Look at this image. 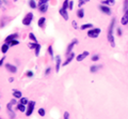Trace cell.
Listing matches in <instances>:
<instances>
[{
	"instance_id": "obj_14",
	"label": "cell",
	"mask_w": 128,
	"mask_h": 119,
	"mask_svg": "<svg viewBox=\"0 0 128 119\" xmlns=\"http://www.w3.org/2000/svg\"><path fill=\"white\" fill-rule=\"evenodd\" d=\"M47 10H48V4L45 3V4H42V5H39V11L41 13H46Z\"/></svg>"
},
{
	"instance_id": "obj_13",
	"label": "cell",
	"mask_w": 128,
	"mask_h": 119,
	"mask_svg": "<svg viewBox=\"0 0 128 119\" xmlns=\"http://www.w3.org/2000/svg\"><path fill=\"white\" fill-rule=\"evenodd\" d=\"M18 38V33H13V34H10L9 37L5 38V43H9L10 41H12V40H14V39H17Z\"/></svg>"
},
{
	"instance_id": "obj_9",
	"label": "cell",
	"mask_w": 128,
	"mask_h": 119,
	"mask_svg": "<svg viewBox=\"0 0 128 119\" xmlns=\"http://www.w3.org/2000/svg\"><path fill=\"white\" fill-rule=\"evenodd\" d=\"M5 69L11 73H16L17 72V68L15 67V65L11 64V63H7V64H5Z\"/></svg>"
},
{
	"instance_id": "obj_17",
	"label": "cell",
	"mask_w": 128,
	"mask_h": 119,
	"mask_svg": "<svg viewBox=\"0 0 128 119\" xmlns=\"http://www.w3.org/2000/svg\"><path fill=\"white\" fill-rule=\"evenodd\" d=\"M77 17H78V18H83L84 17V9L80 8L79 10H77Z\"/></svg>"
},
{
	"instance_id": "obj_38",
	"label": "cell",
	"mask_w": 128,
	"mask_h": 119,
	"mask_svg": "<svg viewBox=\"0 0 128 119\" xmlns=\"http://www.w3.org/2000/svg\"><path fill=\"white\" fill-rule=\"evenodd\" d=\"M26 75H27V76H28V77H33V75H34V74H33V72H32V71H28V72H27V74H26Z\"/></svg>"
},
{
	"instance_id": "obj_20",
	"label": "cell",
	"mask_w": 128,
	"mask_h": 119,
	"mask_svg": "<svg viewBox=\"0 0 128 119\" xmlns=\"http://www.w3.org/2000/svg\"><path fill=\"white\" fill-rule=\"evenodd\" d=\"M17 110L21 113H26V105L21 104V103H18V104H17Z\"/></svg>"
},
{
	"instance_id": "obj_19",
	"label": "cell",
	"mask_w": 128,
	"mask_h": 119,
	"mask_svg": "<svg viewBox=\"0 0 128 119\" xmlns=\"http://www.w3.org/2000/svg\"><path fill=\"white\" fill-rule=\"evenodd\" d=\"M9 48H10V45L8 44V43H4V44L1 46V53H2V54H7Z\"/></svg>"
},
{
	"instance_id": "obj_32",
	"label": "cell",
	"mask_w": 128,
	"mask_h": 119,
	"mask_svg": "<svg viewBox=\"0 0 128 119\" xmlns=\"http://www.w3.org/2000/svg\"><path fill=\"white\" fill-rule=\"evenodd\" d=\"M35 45H36V43H35V42L29 43V44H28V47H29V48H31V49H34V48H35Z\"/></svg>"
},
{
	"instance_id": "obj_42",
	"label": "cell",
	"mask_w": 128,
	"mask_h": 119,
	"mask_svg": "<svg viewBox=\"0 0 128 119\" xmlns=\"http://www.w3.org/2000/svg\"><path fill=\"white\" fill-rule=\"evenodd\" d=\"M4 60H5V56L4 57H2V58L0 59V67L3 64V62H4Z\"/></svg>"
},
{
	"instance_id": "obj_43",
	"label": "cell",
	"mask_w": 128,
	"mask_h": 119,
	"mask_svg": "<svg viewBox=\"0 0 128 119\" xmlns=\"http://www.w3.org/2000/svg\"><path fill=\"white\" fill-rule=\"evenodd\" d=\"M13 81H14V78H13V77H11V78L9 79V82H10V83H12V82H13Z\"/></svg>"
},
{
	"instance_id": "obj_8",
	"label": "cell",
	"mask_w": 128,
	"mask_h": 119,
	"mask_svg": "<svg viewBox=\"0 0 128 119\" xmlns=\"http://www.w3.org/2000/svg\"><path fill=\"white\" fill-rule=\"evenodd\" d=\"M89 55H90V53H89L88 51H84L83 53H81V54L80 55H77V57H76V60L77 61H82V60H84V59L86 58V57L89 56Z\"/></svg>"
},
{
	"instance_id": "obj_11",
	"label": "cell",
	"mask_w": 128,
	"mask_h": 119,
	"mask_svg": "<svg viewBox=\"0 0 128 119\" xmlns=\"http://www.w3.org/2000/svg\"><path fill=\"white\" fill-rule=\"evenodd\" d=\"M54 60H56V72H59L60 71V67H61V57L60 55L59 56H56V58H54Z\"/></svg>"
},
{
	"instance_id": "obj_21",
	"label": "cell",
	"mask_w": 128,
	"mask_h": 119,
	"mask_svg": "<svg viewBox=\"0 0 128 119\" xmlns=\"http://www.w3.org/2000/svg\"><path fill=\"white\" fill-rule=\"evenodd\" d=\"M115 3V0H102L101 4H106V5H113Z\"/></svg>"
},
{
	"instance_id": "obj_36",
	"label": "cell",
	"mask_w": 128,
	"mask_h": 119,
	"mask_svg": "<svg viewBox=\"0 0 128 119\" xmlns=\"http://www.w3.org/2000/svg\"><path fill=\"white\" fill-rule=\"evenodd\" d=\"M45 3H48V0H40V1H39V5L45 4Z\"/></svg>"
},
{
	"instance_id": "obj_3",
	"label": "cell",
	"mask_w": 128,
	"mask_h": 119,
	"mask_svg": "<svg viewBox=\"0 0 128 119\" xmlns=\"http://www.w3.org/2000/svg\"><path fill=\"white\" fill-rule=\"evenodd\" d=\"M34 107H35V102L34 101H29L28 103V106H27V108H26V116H31L33 113V110H34Z\"/></svg>"
},
{
	"instance_id": "obj_6",
	"label": "cell",
	"mask_w": 128,
	"mask_h": 119,
	"mask_svg": "<svg viewBox=\"0 0 128 119\" xmlns=\"http://www.w3.org/2000/svg\"><path fill=\"white\" fill-rule=\"evenodd\" d=\"M76 44H78V40L77 39H74L72 41V42L68 44V46H67V48H66V55H68V54H70L73 51V48H74V46Z\"/></svg>"
},
{
	"instance_id": "obj_39",
	"label": "cell",
	"mask_w": 128,
	"mask_h": 119,
	"mask_svg": "<svg viewBox=\"0 0 128 119\" xmlns=\"http://www.w3.org/2000/svg\"><path fill=\"white\" fill-rule=\"evenodd\" d=\"M72 25H73V27H74L75 29H77V28H78V25H77L76 21H72Z\"/></svg>"
},
{
	"instance_id": "obj_10",
	"label": "cell",
	"mask_w": 128,
	"mask_h": 119,
	"mask_svg": "<svg viewBox=\"0 0 128 119\" xmlns=\"http://www.w3.org/2000/svg\"><path fill=\"white\" fill-rule=\"evenodd\" d=\"M74 58H75V54L72 51L70 54H68V55H67V58H66V60L64 61V62H63V65H64V67H65V65H67L68 63L72 62V60H73Z\"/></svg>"
},
{
	"instance_id": "obj_28",
	"label": "cell",
	"mask_w": 128,
	"mask_h": 119,
	"mask_svg": "<svg viewBox=\"0 0 128 119\" xmlns=\"http://www.w3.org/2000/svg\"><path fill=\"white\" fill-rule=\"evenodd\" d=\"M48 54L51 56V58H54V48H52L51 45H49L48 46Z\"/></svg>"
},
{
	"instance_id": "obj_26",
	"label": "cell",
	"mask_w": 128,
	"mask_h": 119,
	"mask_svg": "<svg viewBox=\"0 0 128 119\" xmlns=\"http://www.w3.org/2000/svg\"><path fill=\"white\" fill-rule=\"evenodd\" d=\"M19 100H20V101H19V103H21V104H25V105H28L29 100L27 98H23V97H21Z\"/></svg>"
},
{
	"instance_id": "obj_41",
	"label": "cell",
	"mask_w": 128,
	"mask_h": 119,
	"mask_svg": "<svg viewBox=\"0 0 128 119\" xmlns=\"http://www.w3.org/2000/svg\"><path fill=\"white\" fill-rule=\"evenodd\" d=\"M64 119H67V118H70V114H68V112H65L64 113Z\"/></svg>"
},
{
	"instance_id": "obj_31",
	"label": "cell",
	"mask_w": 128,
	"mask_h": 119,
	"mask_svg": "<svg viewBox=\"0 0 128 119\" xmlns=\"http://www.w3.org/2000/svg\"><path fill=\"white\" fill-rule=\"evenodd\" d=\"M68 3H70V0H64L62 8H64V9H68Z\"/></svg>"
},
{
	"instance_id": "obj_1",
	"label": "cell",
	"mask_w": 128,
	"mask_h": 119,
	"mask_svg": "<svg viewBox=\"0 0 128 119\" xmlns=\"http://www.w3.org/2000/svg\"><path fill=\"white\" fill-rule=\"evenodd\" d=\"M114 27H115V18H112L111 23H110V26H109V29H108V34H107V38H108V41H109L110 45L112 47L115 46V41H114V37H113V30H114Z\"/></svg>"
},
{
	"instance_id": "obj_12",
	"label": "cell",
	"mask_w": 128,
	"mask_h": 119,
	"mask_svg": "<svg viewBox=\"0 0 128 119\" xmlns=\"http://www.w3.org/2000/svg\"><path fill=\"white\" fill-rule=\"evenodd\" d=\"M121 24H122L123 26L128 25V11H126V12H125V14H124V16L122 17V19H121Z\"/></svg>"
},
{
	"instance_id": "obj_35",
	"label": "cell",
	"mask_w": 128,
	"mask_h": 119,
	"mask_svg": "<svg viewBox=\"0 0 128 119\" xmlns=\"http://www.w3.org/2000/svg\"><path fill=\"white\" fill-rule=\"evenodd\" d=\"M86 2H88V0H80L79 1V7L82 8V5H83L84 3H86Z\"/></svg>"
},
{
	"instance_id": "obj_23",
	"label": "cell",
	"mask_w": 128,
	"mask_h": 119,
	"mask_svg": "<svg viewBox=\"0 0 128 119\" xmlns=\"http://www.w3.org/2000/svg\"><path fill=\"white\" fill-rule=\"evenodd\" d=\"M8 44H9L10 46H16V45L19 44V41L17 39H14V40H12V41H10Z\"/></svg>"
},
{
	"instance_id": "obj_34",
	"label": "cell",
	"mask_w": 128,
	"mask_h": 119,
	"mask_svg": "<svg viewBox=\"0 0 128 119\" xmlns=\"http://www.w3.org/2000/svg\"><path fill=\"white\" fill-rule=\"evenodd\" d=\"M73 8H74V1L70 0V3H68V10H73Z\"/></svg>"
},
{
	"instance_id": "obj_5",
	"label": "cell",
	"mask_w": 128,
	"mask_h": 119,
	"mask_svg": "<svg viewBox=\"0 0 128 119\" xmlns=\"http://www.w3.org/2000/svg\"><path fill=\"white\" fill-rule=\"evenodd\" d=\"M99 10H100V12H102L104 14H106V15H111V9H110V7L109 5H106V4H100L99 5Z\"/></svg>"
},
{
	"instance_id": "obj_40",
	"label": "cell",
	"mask_w": 128,
	"mask_h": 119,
	"mask_svg": "<svg viewBox=\"0 0 128 119\" xmlns=\"http://www.w3.org/2000/svg\"><path fill=\"white\" fill-rule=\"evenodd\" d=\"M116 32H117V35H119V37H121V35H122V29L121 28H117L116 29Z\"/></svg>"
},
{
	"instance_id": "obj_4",
	"label": "cell",
	"mask_w": 128,
	"mask_h": 119,
	"mask_svg": "<svg viewBox=\"0 0 128 119\" xmlns=\"http://www.w3.org/2000/svg\"><path fill=\"white\" fill-rule=\"evenodd\" d=\"M33 21V13H28V14L25 16V18L23 19V25L25 26H30L31 23H32Z\"/></svg>"
},
{
	"instance_id": "obj_24",
	"label": "cell",
	"mask_w": 128,
	"mask_h": 119,
	"mask_svg": "<svg viewBox=\"0 0 128 119\" xmlns=\"http://www.w3.org/2000/svg\"><path fill=\"white\" fill-rule=\"evenodd\" d=\"M34 51H35V56H39L40 55V51H41V44H39V43H36V45H35V48H34Z\"/></svg>"
},
{
	"instance_id": "obj_15",
	"label": "cell",
	"mask_w": 128,
	"mask_h": 119,
	"mask_svg": "<svg viewBox=\"0 0 128 119\" xmlns=\"http://www.w3.org/2000/svg\"><path fill=\"white\" fill-rule=\"evenodd\" d=\"M93 24H91V23H88V24H83V25H81L80 26V29L81 30H85V29H91V28H93Z\"/></svg>"
},
{
	"instance_id": "obj_33",
	"label": "cell",
	"mask_w": 128,
	"mask_h": 119,
	"mask_svg": "<svg viewBox=\"0 0 128 119\" xmlns=\"http://www.w3.org/2000/svg\"><path fill=\"white\" fill-rule=\"evenodd\" d=\"M39 115H40V116H45V110L44 108H40V110H39Z\"/></svg>"
},
{
	"instance_id": "obj_7",
	"label": "cell",
	"mask_w": 128,
	"mask_h": 119,
	"mask_svg": "<svg viewBox=\"0 0 128 119\" xmlns=\"http://www.w3.org/2000/svg\"><path fill=\"white\" fill-rule=\"evenodd\" d=\"M59 13H60V15H61V16H62L64 19H65V21H68V18H70V16H68L67 9H64V8H61V9L59 10Z\"/></svg>"
},
{
	"instance_id": "obj_29",
	"label": "cell",
	"mask_w": 128,
	"mask_h": 119,
	"mask_svg": "<svg viewBox=\"0 0 128 119\" xmlns=\"http://www.w3.org/2000/svg\"><path fill=\"white\" fill-rule=\"evenodd\" d=\"M123 10H124V12L128 11V0H124V4H123Z\"/></svg>"
},
{
	"instance_id": "obj_25",
	"label": "cell",
	"mask_w": 128,
	"mask_h": 119,
	"mask_svg": "<svg viewBox=\"0 0 128 119\" xmlns=\"http://www.w3.org/2000/svg\"><path fill=\"white\" fill-rule=\"evenodd\" d=\"M29 7H30L31 9H36L37 4H36V2H35V0H29Z\"/></svg>"
},
{
	"instance_id": "obj_2",
	"label": "cell",
	"mask_w": 128,
	"mask_h": 119,
	"mask_svg": "<svg viewBox=\"0 0 128 119\" xmlns=\"http://www.w3.org/2000/svg\"><path fill=\"white\" fill-rule=\"evenodd\" d=\"M100 32H101V30L99 28H91L88 31V37L95 39V38H97L100 34Z\"/></svg>"
},
{
	"instance_id": "obj_22",
	"label": "cell",
	"mask_w": 128,
	"mask_h": 119,
	"mask_svg": "<svg viewBox=\"0 0 128 119\" xmlns=\"http://www.w3.org/2000/svg\"><path fill=\"white\" fill-rule=\"evenodd\" d=\"M100 68H102V65H92L91 68H90V71H91L92 73H95V72H97Z\"/></svg>"
},
{
	"instance_id": "obj_16",
	"label": "cell",
	"mask_w": 128,
	"mask_h": 119,
	"mask_svg": "<svg viewBox=\"0 0 128 119\" xmlns=\"http://www.w3.org/2000/svg\"><path fill=\"white\" fill-rule=\"evenodd\" d=\"M13 97H14L15 99H20L21 97H23V94H21V91L14 89V90H13Z\"/></svg>"
},
{
	"instance_id": "obj_27",
	"label": "cell",
	"mask_w": 128,
	"mask_h": 119,
	"mask_svg": "<svg viewBox=\"0 0 128 119\" xmlns=\"http://www.w3.org/2000/svg\"><path fill=\"white\" fill-rule=\"evenodd\" d=\"M29 39H30L31 41H33V42L37 43V40H36V38H35L34 33H32V32H30V33H29Z\"/></svg>"
},
{
	"instance_id": "obj_30",
	"label": "cell",
	"mask_w": 128,
	"mask_h": 119,
	"mask_svg": "<svg viewBox=\"0 0 128 119\" xmlns=\"http://www.w3.org/2000/svg\"><path fill=\"white\" fill-rule=\"evenodd\" d=\"M91 60L93 61V62H95V61H98L99 60V55H93L91 58Z\"/></svg>"
},
{
	"instance_id": "obj_18",
	"label": "cell",
	"mask_w": 128,
	"mask_h": 119,
	"mask_svg": "<svg viewBox=\"0 0 128 119\" xmlns=\"http://www.w3.org/2000/svg\"><path fill=\"white\" fill-rule=\"evenodd\" d=\"M45 23H46V17H41V18L39 19V21H37V26L41 27V28H43L45 26Z\"/></svg>"
},
{
	"instance_id": "obj_37",
	"label": "cell",
	"mask_w": 128,
	"mask_h": 119,
	"mask_svg": "<svg viewBox=\"0 0 128 119\" xmlns=\"http://www.w3.org/2000/svg\"><path fill=\"white\" fill-rule=\"evenodd\" d=\"M50 72H51V68L50 67H48V68L46 69V71H45V75H49L50 74Z\"/></svg>"
},
{
	"instance_id": "obj_44",
	"label": "cell",
	"mask_w": 128,
	"mask_h": 119,
	"mask_svg": "<svg viewBox=\"0 0 128 119\" xmlns=\"http://www.w3.org/2000/svg\"><path fill=\"white\" fill-rule=\"evenodd\" d=\"M14 1H17V0H14Z\"/></svg>"
}]
</instances>
